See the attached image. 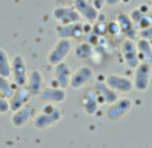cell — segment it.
<instances>
[{
    "label": "cell",
    "instance_id": "8",
    "mask_svg": "<svg viewBox=\"0 0 152 148\" xmlns=\"http://www.w3.org/2000/svg\"><path fill=\"white\" fill-rule=\"evenodd\" d=\"M105 83L118 93H129L134 90V83L127 76L118 74H111L105 77Z\"/></svg>",
    "mask_w": 152,
    "mask_h": 148
},
{
    "label": "cell",
    "instance_id": "16",
    "mask_svg": "<svg viewBox=\"0 0 152 148\" xmlns=\"http://www.w3.org/2000/svg\"><path fill=\"white\" fill-rule=\"evenodd\" d=\"M86 34L84 27L80 23H72V24H63L58 28V35L60 39H79Z\"/></svg>",
    "mask_w": 152,
    "mask_h": 148
},
{
    "label": "cell",
    "instance_id": "21",
    "mask_svg": "<svg viewBox=\"0 0 152 148\" xmlns=\"http://www.w3.org/2000/svg\"><path fill=\"white\" fill-rule=\"evenodd\" d=\"M75 55H76V58L81 59V60L89 59L92 55H94V47H92V44L88 42L79 43V44L75 47Z\"/></svg>",
    "mask_w": 152,
    "mask_h": 148
},
{
    "label": "cell",
    "instance_id": "10",
    "mask_svg": "<svg viewBox=\"0 0 152 148\" xmlns=\"http://www.w3.org/2000/svg\"><path fill=\"white\" fill-rule=\"evenodd\" d=\"M32 93L29 91V88L27 85H21V87H18V90H15L12 98L10 99V107L13 112L20 109L23 106L28 104V100L31 99Z\"/></svg>",
    "mask_w": 152,
    "mask_h": 148
},
{
    "label": "cell",
    "instance_id": "19",
    "mask_svg": "<svg viewBox=\"0 0 152 148\" xmlns=\"http://www.w3.org/2000/svg\"><path fill=\"white\" fill-rule=\"evenodd\" d=\"M53 16L56 20H59L61 24H72V23H79L80 20V15L77 11L74 8H56L53 11Z\"/></svg>",
    "mask_w": 152,
    "mask_h": 148
},
{
    "label": "cell",
    "instance_id": "6",
    "mask_svg": "<svg viewBox=\"0 0 152 148\" xmlns=\"http://www.w3.org/2000/svg\"><path fill=\"white\" fill-rule=\"evenodd\" d=\"M11 75H12L13 82L18 87L27 84V79H28L27 64L21 55H15L11 60Z\"/></svg>",
    "mask_w": 152,
    "mask_h": 148
},
{
    "label": "cell",
    "instance_id": "17",
    "mask_svg": "<svg viewBox=\"0 0 152 148\" xmlns=\"http://www.w3.org/2000/svg\"><path fill=\"white\" fill-rule=\"evenodd\" d=\"M80 103H81V107H83L84 112H86L87 115L96 114L100 103H99V100H97V95H96L94 88H88V90L84 92Z\"/></svg>",
    "mask_w": 152,
    "mask_h": 148
},
{
    "label": "cell",
    "instance_id": "15",
    "mask_svg": "<svg viewBox=\"0 0 152 148\" xmlns=\"http://www.w3.org/2000/svg\"><path fill=\"white\" fill-rule=\"evenodd\" d=\"M116 23H118V26L120 27V31L121 34L126 36V39H132L134 40L135 37L137 36V32H136V27H135L134 21L131 20V17H129V15H126V13H118V16H116Z\"/></svg>",
    "mask_w": 152,
    "mask_h": 148
},
{
    "label": "cell",
    "instance_id": "23",
    "mask_svg": "<svg viewBox=\"0 0 152 148\" xmlns=\"http://www.w3.org/2000/svg\"><path fill=\"white\" fill-rule=\"evenodd\" d=\"M15 88L16 85H12L8 80V77H4V76H0V93H1L4 98L7 99H11L15 92Z\"/></svg>",
    "mask_w": 152,
    "mask_h": 148
},
{
    "label": "cell",
    "instance_id": "27",
    "mask_svg": "<svg viewBox=\"0 0 152 148\" xmlns=\"http://www.w3.org/2000/svg\"><path fill=\"white\" fill-rule=\"evenodd\" d=\"M120 3H129V0H105L107 5H118Z\"/></svg>",
    "mask_w": 152,
    "mask_h": 148
},
{
    "label": "cell",
    "instance_id": "12",
    "mask_svg": "<svg viewBox=\"0 0 152 148\" xmlns=\"http://www.w3.org/2000/svg\"><path fill=\"white\" fill-rule=\"evenodd\" d=\"M75 8L79 15L86 19L88 23H94L99 19V11L88 0H75Z\"/></svg>",
    "mask_w": 152,
    "mask_h": 148
},
{
    "label": "cell",
    "instance_id": "25",
    "mask_svg": "<svg viewBox=\"0 0 152 148\" xmlns=\"http://www.w3.org/2000/svg\"><path fill=\"white\" fill-rule=\"evenodd\" d=\"M137 36H139L140 39H144V40H148V42H152V26L147 27V28L139 29Z\"/></svg>",
    "mask_w": 152,
    "mask_h": 148
},
{
    "label": "cell",
    "instance_id": "28",
    "mask_svg": "<svg viewBox=\"0 0 152 148\" xmlns=\"http://www.w3.org/2000/svg\"><path fill=\"white\" fill-rule=\"evenodd\" d=\"M105 4V0H95L94 1V7L96 8L97 11H100L103 8V5Z\"/></svg>",
    "mask_w": 152,
    "mask_h": 148
},
{
    "label": "cell",
    "instance_id": "13",
    "mask_svg": "<svg viewBox=\"0 0 152 148\" xmlns=\"http://www.w3.org/2000/svg\"><path fill=\"white\" fill-rule=\"evenodd\" d=\"M35 112L36 111H35V108L31 104H26V106H23L20 109L13 112L12 117H11V123H12L15 127L21 128L31 120V117L35 116Z\"/></svg>",
    "mask_w": 152,
    "mask_h": 148
},
{
    "label": "cell",
    "instance_id": "5",
    "mask_svg": "<svg viewBox=\"0 0 152 148\" xmlns=\"http://www.w3.org/2000/svg\"><path fill=\"white\" fill-rule=\"evenodd\" d=\"M132 109V100L129 98L118 99L115 103L108 106L105 111V116L110 122H118L121 117H124Z\"/></svg>",
    "mask_w": 152,
    "mask_h": 148
},
{
    "label": "cell",
    "instance_id": "24",
    "mask_svg": "<svg viewBox=\"0 0 152 148\" xmlns=\"http://www.w3.org/2000/svg\"><path fill=\"white\" fill-rule=\"evenodd\" d=\"M107 32L110 35H112V36H115V35H120V36H124L123 34H121L120 31V27L118 26V23H116L115 20L111 21L110 24H107Z\"/></svg>",
    "mask_w": 152,
    "mask_h": 148
},
{
    "label": "cell",
    "instance_id": "11",
    "mask_svg": "<svg viewBox=\"0 0 152 148\" xmlns=\"http://www.w3.org/2000/svg\"><path fill=\"white\" fill-rule=\"evenodd\" d=\"M71 68L68 67L67 63H60L58 66H55V69H53V80H55L56 87H60L63 90H66L69 85V82H71Z\"/></svg>",
    "mask_w": 152,
    "mask_h": 148
},
{
    "label": "cell",
    "instance_id": "4",
    "mask_svg": "<svg viewBox=\"0 0 152 148\" xmlns=\"http://www.w3.org/2000/svg\"><path fill=\"white\" fill-rule=\"evenodd\" d=\"M120 52L123 56V60L126 66L131 69H135L142 61L139 58V52H137L136 43L132 39H124L120 45Z\"/></svg>",
    "mask_w": 152,
    "mask_h": 148
},
{
    "label": "cell",
    "instance_id": "18",
    "mask_svg": "<svg viewBox=\"0 0 152 148\" xmlns=\"http://www.w3.org/2000/svg\"><path fill=\"white\" fill-rule=\"evenodd\" d=\"M27 87L29 88L32 96L40 95L43 90H44V77H43L42 72L37 69H32L28 74V79H27Z\"/></svg>",
    "mask_w": 152,
    "mask_h": 148
},
{
    "label": "cell",
    "instance_id": "26",
    "mask_svg": "<svg viewBox=\"0 0 152 148\" xmlns=\"http://www.w3.org/2000/svg\"><path fill=\"white\" fill-rule=\"evenodd\" d=\"M11 109L10 107V99L4 98V96L0 93V114H5Z\"/></svg>",
    "mask_w": 152,
    "mask_h": 148
},
{
    "label": "cell",
    "instance_id": "9",
    "mask_svg": "<svg viewBox=\"0 0 152 148\" xmlns=\"http://www.w3.org/2000/svg\"><path fill=\"white\" fill-rule=\"evenodd\" d=\"M94 90L97 95V100L100 104H108L111 106L112 103H115L118 100V92L112 90L110 85L104 82H96L94 85Z\"/></svg>",
    "mask_w": 152,
    "mask_h": 148
},
{
    "label": "cell",
    "instance_id": "22",
    "mask_svg": "<svg viewBox=\"0 0 152 148\" xmlns=\"http://www.w3.org/2000/svg\"><path fill=\"white\" fill-rule=\"evenodd\" d=\"M0 76H11V60L8 59L7 52L1 48H0Z\"/></svg>",
    "mask_w": 152,
    "mask_h": 148
},
{
    "label": "cell",
    "instance_id": "1",
    "mask_svg": "<svg viewBox=\"0 0 152 148\" xmlns=\"http://www.w3.org/2000/svg\"><path fill=\"white\" fill-rule=\"evenodd\" d=\"M61 115L63 114H61L60 108L55 107L51 103H47L43 107L42 112L35 116V120H34L35 128H37V130H45V128L52 127L53 124L60 122Z\"/></svg>",
    "mask_w": 152,
    "mask_h": 148
},
{
    "label": "cell",
    "instance_id": "7",
    "mask_svg": "<svg viewBox=\"0 0 152 148\" xmlns=\"http://www.w3.org/2000/svg\"><path fill=\"white\" fill-rule=\"evenodd\" d=\"M95 74L94 69L91 68L89 66H81L80 68H77L74 74L71 75V82H69V87L75 88H81L84 85L89 84V83L94 80Z\"/></svg>",
    "mask_w": 152,
    "mask_h": 148
},
{
    "label": "cell",
    "instance_id": "14",
    "mask_svg": "<svg viewBox=\"0 0 152 148\" xmlns=\"http://www.w3.org/2000/svg\"><path fill=\"white\" fill-rule=\"evenodd\" d=\"M67 98L66 90L60 87H44V90L40 92L39 99L45 103H61Z\"/></svg>",
    "mask_w": 152,
    "mask_h": 148
},
{
    "label": "cell",
    "instance_id": "30",
    "mask_svg": "<svg viewBox=\"0 0 152 148\" xmlns=\"http://www.w3.org/2000/svg\"><path fill=\"white\" fill-rule=\"evenodd\" d=\"M151 45H152V42H151Z\"/></svg>",
    "mask_w": 152,
    "mask_h": 148
},
{
    "label": "cell",
    "instance_id": "2",
    "mask_svg": "<svg viewBox=\"0 0 152 148\" xmlns=\"http://www.w3.org/2000/svg\"><path fill=\"white\" fill-rule=\"evenodd\" d=\"M152 79V66L148 63H140L134 72V88L139 92H145L150 88Z\"/></svg>",
    "mask_w": 152,
    "mask_h": 148
},
{
    "label": "cell",
    "instance_id": "29",
    "mask_svg": "<svg viewBox=\"0 0 152 148\" xmlns=\"http://www.w3.org/2000/svg\"><path fill=\"white\" fill-rule=\"evenodd\" d=\"M151 13H152V5H151Z\"/></svg>",
    "mask_w": 152,
    "mask_h": 148
},
{
    "label": "cell",
    "instance_id": "20",
    "mask_svg": "<svg viewBox=\"0 0 152 148\" xmlns=\"http://www.w3.org/2000/svg\"><path fill=\"white\" fill-rule=\"evenodd\" d=\"M137 52H139V58L142 63H148L152 66V45L151 42L144 39H139L136 43Z\"/></svg>",
    "mask_w": 152,
    "mask_h": 148
},
{
    "label": "cell",
    "instance_id": "3",
    "mask_svg": "<svg viewBox=\"0 0 152 148\" xmlns=\"http://www.w3.org/2000/svg\"><path fill=\"white\" fill-rule=\"evenodd\" d=\"M72 50V42L69 39H59L53 48L50 51L47 56V61L52 66H58V64L63 63L66 58L69 55Z\"/></svg>",
    "mask_w": 152,
    "mask_h": 148
}]
</instances>
